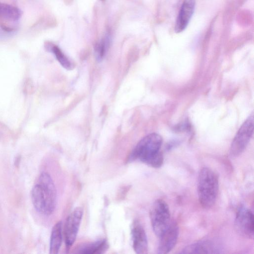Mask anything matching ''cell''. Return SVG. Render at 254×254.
<instances>
[{
	"label": "cell",
	"mask_w": 254,
	"mask_h": 254,
	"mask_svg": "<svg viewBox=\"0 0 254 254\" xmlns=\"http://www.w3.org/2000/svg\"><path fill=\"white\" fill-rule=\"evenodd\" d=\"M31 200L36 211L46 216L52 214L57 204V190L51 176L42 173L31 190Z\"/></svg>",
	"instance_id": "cell-1"
},
{
	"label": "cell",
	"mask_w": 254,
	"mask_h": 254,
	"mask_svg": "<svg viewBox=\"0 0 254 254\" xmlns=\"http://www.w3.org/2000/svg\"><path fill=\"white\" fill-rule=\"evenodd\" d=\"M161 136L152 133L143 137L136 144L128 159V161L139 160L154 168L161 167L163 157L160 151Z\"/></svg>",
	"instance_id": "cell-2"
},
{
	"label": "cell",
	"mask_w": 254,
	"mask_h": 254,
	"mask_svg": "<svg viewBox=\"0 0 254 254\" xmlns=\"http://www.w3.org/2000/svg\"><path fill=\"white\" fill-rule=\"evenodd\" d=\"M217 174L211 169L203 167L199 171L197 181V193L200 204L209 208L215 203L218 192Z\"/></svg>",
	"instance_id": "cell-3"
},
{
	"label": "cell",
	"mask_w": 254,
	"mask_h": 254,
	"mask_svg": "<svg viewBox=\"0 0 254 254\" xmlns=\"http://www.w3.org/2000/svg\"><path fill=\"white\" fill-rule=\"evenodd\" d=\"M149 216L153 230L160 237L171 223L168 204L163 199H157L150 208Z\"/></svg>",
	"instance_id": "cell-4"
},
{
	"label": "cell",
	"mask_w": 254,
	"mask_h": 254,
	"mask_svg": "<svg viewBox=\"0 0 254 254\" xmlns=\"http://www.w3.org/2000/svg\"><path fill=\"white\" fill-rule=\"evenodd\" d=\"M254 117L250 116L241 126L232 141L230 155L233 157L240 155L245 149L253 135Z\"/></svg>",
	"instance_id": "cell-5"
},
{
	"label": "cell",
	"mask_w": 254,
	"mask_h": 254,
	"mask_svg": "<svg viewBox=\"0 0 254 254\" xmlns=\"http://www.w3.org/2000/svg\"><path fill=\"white\" fill-rule=\"evenodd\" d=\"M83 213L82 207H77L66 218L64 227V235L67 251L69 250L76 240Z\"/></svg>",
	"instance_id": "cell-6"
},
{
	"label": "cell",
	"mask_w": 254,
	"mask_h": 254,
	"mask_svg": "<svg viewBox=\"0 0 254 254\" xmlns=\"http://www.w3.org/2000/svg\"><path fill=\"white\" fill-rule=\"evenodd\" d=\"M235 226L241 234L249 238H253L254 220L252 211L244 206H241L236 213Z\"/></svg>",
	"instance_id": "cell-7"
},
{
	"label": "cell",
	"mask_w": 254,
	"mask_h": 254,
	"mask_svg": "<svg viewBox=\"0 0 254 254\" xmlns=\"http://www.w3.org/2000/svg\"><path fill=\"white\" fill-rule=\"evenodd\" d=\"M179 229L176 223L171 222L165 231L160 237L157 249L159 254L169 253L175 246L178 238Z\"/></svg>",
	"instance_id": "cell-8"
},
{
	"label": "cell",
	"mask_w": 254,
	"mask_h": 254,
	"mask_svg": "<svg viewBox=\"0 0 254 254\" xmlns=\"http://www.w3.org/2000/svg\"><path fill=\"white\" fill-rule=\"evenodd\" d=\"M132 247L136 254H145L148 252V242L145 231L139 221L136 220L131 228Z\"/></svg>",
	"instance_id": "cell-9"
},
{
	"label": "cell",
	"mask_w": 254,
	"mask_h": 254,
	"mask_svg": "<svg viewBox=\"0 0 254 254\" xmlns=\"http://www.w3.org/2000/svg\"><path fill=\"white\" fill-rule=\"evenodd\" d=\"M195 3V0H184L176 22L175 31L176 33L183 31L187 27L193 14Z\"/></svg>",
	"instance_id": "cell-10"
},
{
	"label": "cell",
	"mask_w": 254,
	"mask_h": 254,
	"mask_svg": "<svg viewBox=\"0 0 254 254\" xmlns=\"http://www.w3.org/2000/svg\"><path fill=\"white\" fill-rule=\"evenodd\" d=\"M217 246L212 242L202 241L187 246L181 254H217L219 253Z\"/></svg>",
	"instance_id": "cell-11"
},
{
	"label": "cell",
	"mask_w": 254,
	"mask_h": 254,
	"mask_svg": "<svg viewBox=\"0 0 254 254\" xmlns=\"http://www.w3.org/2000/svg\"><path fill=\"white\" fill-rule=\"evenodd\" d=\"M62 242V222L59 221L53 226L50 237V254H58Z\"/></svg>",
	"instance_id": "cell-12"
},
{
	"label": "cell",
	"mask_w": 254,
	"mask_h": 254,
	"mask_svg": "<svg viewBox=\"0 0 254 254\" xmlns=\"http://www.w3.org/2000/svg\"><path fill=\"white\" fill-rule=\"evenodd\" d=\"M108 247L107 241L103 239L82 246L77 253L84 254H103Z\"/></svg>",
	"instance_id": "cell-13"
},
{
	"label": "cell",
	"mask_w": 254,
	"mask_h": 254,
	"mask_svg": "<svg viewBox=\"0 0 254 254\" xmlns=\"http://www.w3.org/2000/svg\"><path fill=\"white\" fill-rule=\"evenodd\" d=\"M21 15V11L17 7L0 2V19L15 22L20 18Z\"/></svg>",
	"instance_id": "cell-14"
},
{
	"label": "cell",
	"mask_w": 254,
	"mask_h": 254,
	"mask_svg": "<svg viewBox=\"0 0 254 254\" xmlns=\"http://www.w3.org/2000/svg\"><path fill=\"white\" fill-rule=\"evenodd\" d=\"M110 41V35L109 33H107L105 37L96 44L95 48V52L96 58L98 61L102 60L104 58L109 48Z\"/></svg>",
	"instance_id": "cell-15"
},
{
	"label": "cell",
	"mask_w": 254,
	"mask_h": 254,
	"mask_svg": "<svg viewBox=\"0 0 254 254\" xmlns=\"http://www.w3.org/2000/svg\"><path fill=\"white\" fill-rule=\"evenodd\" d=\"M50 49L55 56L57 60L64 67L67 69H70L72 68V64L71 62L58 46L53 45L51 47Z\"/></svg>",
	"instance_id": "cell-16"
},
{
	"label": "cell",
	"mask_w": 254,
	"mask_h": 254,
	"mask_svg": "<svg viewBox=\"0 0 254 254\" xmlns=\"http://www.w3.org/2000/svg\"></svg>",
	"instance_id": "cell-17"
}]
</instances>
